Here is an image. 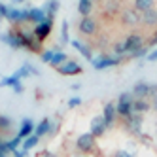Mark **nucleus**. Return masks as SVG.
<instances>
[{
    "mask_svg": "<svg viewBox=\"0 0 157 157\" xmlns=\"http://www.w3.org/2000/svg\"><path fill=\"white\" fill-rule=\"evenodd\" d=\"M0 129H10V119L0 116Z\"/></svg>",
    "mask_w": 157,
    "mask_h": 157,
    "instance_id": "nucleus-25",
    "label": "nucleus"
},
{
    "mask_svg": "<svg viewBox=\"0 0 157 157\" xmlns=\"http://www.w3.org/2000/svg\"><path fill=\"white\" fill-rule=\"evenodd\" d=\"M44 157H57V155H55V153H49V151H46V153H44Z\"/></svg>",
    "mask_w": 157,
    "mask_h": 157,
    "instance_id": "nucleus-35",
    "label": "nucleus"
},
{
    "mask_svg": "<svg viewBox=\"0 0 157 157\" xmlns=\"http://www.w3.org/2000/svg\"><path fill=\"white\" fill-rule=\"evenodd\" d=\"M106 129V123H104V117L102 116H97L91 119V134L93 136H100Z\"/></svg>",
    "mask_w": 157,
    "mask_h": 157,
    "instance_id": "nucleus-9",
    "label": "nucleus"
},
{
    "mask_svg": "<svg viewBox=\"0 0 157 157\" xmlns=\"http://www.w3.org/2000/svg\"><path fill=\"white\" fill-rule=\"evenodd\" d=\"M57 70L63 76H72V74H80L82 72V66L78 64V63H74V61H66L64 64L57 66Z\"/></svg>",
    "mask_w": 157,
    "mask_h": 157,
    "instance_id": "nucleus-5",
    "label": "nucleus"
},
{
    "mask_svg": "<svg viewBox=\"0 0 157 157\" xmlns=\"http://www.w3.org/2000/svg\"><path fill=\"white\" fill-rule=\"evenodd\" d=\"M155 4V0H134V10L136 12H148V10H151Z\"/></svg>",
    "mask_w": 157,
    "mask_h": 157,
    "instance_id": "nucleus-15",
    "label": "nucleus"
},
{
    "mask_svg": "<svg viewBox=\"0 0 157 157\" xmlns=\"http://www.w3.org/2000/svg\"><path fill=\"white\" fill-rule=\"evenodd\" d=\"M148 59H150V61H157V51L150 53V55H148Z\"/></svg>",
    "mask_w": 157,
    "mask_h": 157,
    "instance_id": "nucleus-33",
    "label": "nucleus"
},
{
    "mask_svg": "<svg viewBox=\"0 0 157 157\" xmlns=\"http://www.w3.org/2000/svg\"><path fill=\"white\" fill-rule=\"evenodd\" d=\"M13 89H15V93H23V85H21V83H17Z\"/></svg>",
    "mask_w": 157,
    "mask_h": 157,
    "instance_id": "nucleus-34",
    "label": "nucleus"
},
{
    "mask_svg": "<svg viewBox=\"0 0 157 157\" xmlns=\"http://www.w3.org/2000/svg\"><path fill=\"white\" fill-rule=\"evenodd\" d=\"M148 108H150V104L146 102V100H136V102H132V110L136 112V114H144Z\"/></svg>",
    "mask_w": 157,
    "mask_h": 157,
    "instance_id": "nucleus-19",
    "label": "nucleus"
},
{
    "mask_svg": "<svg viewBox=\"0 0 157 157\" xmlns=\"http://www.w3.org/2000/svg\"><path fill=\"white\" fill-rule=\"evenodd\" d=\"M17 83H19V80H17L15 76H10V78H4V80H0V85H2V87H4V85H13V87H15Z\"/></svg>",
    "mask_w": 157,
    "mask_h": 157,
    "instance_id": "nucleus-23",
    "label": "nucleus"
},
{
    "mask_svg": "<svg viewBox=\"0 0 157 157\" xmlns=\"http://www.w3.org/2000/svg\"><path fill=\"white\" fill-rule=\"evenodd\" d=\"M30 131H32V121H30V119H23V125H21L17 136H19V138H29Z\"/></svg>",
    "mask_w": 157,
    "mask_h": 157,
    "instance_id": "nucleus-17",
    "label": "nucleus"
},
{
    "mask_svg": "<svg viewBox=\"0 0 157 157\" xmlns=\"http://www.w3.org/2000/svg\"><path fill=\"white\" fill-rule=\"evenodd\" d=\"M51 27H53V19H48L46 23H42V25H38L36 29H34V36H36V40H44L49 32H51Z\"/></svg>",
    "mask_w": 157,
    "mask_h": 157,
    "instance_id": "nucleus-10",
    "label": "nucleus"
},
{
    "mask_svg": "<svg viewBox=\"0 0 157 157\" xmlns=\"http://www.w3.org/2000/svg\"><path fill=\"white\" fill-rule=\"evenodd\" d=\"M78 148H80L83 153H89V151H93V148H95V136L91 132H85V134H82L80 138H78Z\"/></svg>",
    "mask_w": 157,
    "mask_h": 157,
    "instance_id": "nucleus-4",
    "label": "nucleus"
},
{
    "mask_svg": "<svg viewBox=\"0 0 157 157\" xmlns=\"http://www.w3.org/2000/svg\"><path fill=\"white\" fill-rule=\"evenodd\" d=\"M12 2H15V4H19V2H25V0H12Z\"/></svg>",
    "mask_w": 157,
    "mask_h": 157,
    "instance_id": "nucleus-36",
    "label": "nucleus"
},
{
    "mask_svg": "<svg viewBox=\"0 0 157 157\" xmlns=\"http://www.w3.org/2000/svg\"><path fill=\"white\" fill-rule=\"evenodd\" d=\"M49 127H51V123H49V119L46 117V119H42L40 123H38V127H36V131H34V134L40 138V136H44L46 132H49Z\"/></svg>",
    "mask_w": 157,
    "mask_h": 157,
    "instance_id": "nucleus-16",
    "label": "nucleus"
},
{
    "mask_svg": "<svg viewBox=\"0 0 157 157\" xmlns=\"http://www.w3.org/2000/svg\"><path fill=\"white\" fill-rule=\"evenodd\" d=\"M114 53H117V55L125 53V46H123V42H121V44H116V46H114Z\"/></svg>",
    "mask_w": 157,
    "mask_h": 157,
    "instance_id": "nucleus-27",
    "label": "nucleus"
},
{
    "mask_svg": "<svg viewBox=\"0 0 157 157\" xmlns=\"http://www.w3.org/2000/svg\"><path fill=\"white\" fill-rule=\"evenodd\" d=\"M80 32H83V34H87V36L95 34L97 32V21L91 19V17H83L80 21Z\"/></svg>",
    "mask_w": 157,
    "mask_h": 157,
    "instance_id": "nucleus-6",
    "label": "nucleus"
},
{
    "mask_svg": "<svg viewBox=\"0 0 157 157\" xmlns=\"http://www.w3.org/2000/svg\"><path fill=\"white\" fill-rule=\"evenodd\" d=\"M131 95H132V93H121L119 102H117V106H116V110L119 112L121 116H125V117H129V116H131V110H132V100H131Z\"/></svg>",
    "mask_w": 157,
    "mask_h": 157,
    "instance_id": "nucleus-2",
    "label": "nucleus"
},
{
    "mask_svg": "<svg viewBox=\"0 0 157 157\" xmlns=\"http://www.w3.org/2000/svg\"><path fill=\"white\" fill-rule=\"evenodd\" d=\"M142 42H144V38L140 36V34H131V36H127V40L123 42V46H125V53H136V51H140L142 49Z\"/></svg>",
    "mask_w": 157,
    "mask_h": 157,
    "instance_id": "nucleus-1",
    "label": "nucleus"
},
{
    "mask_svg": "<svg viewBox=\"0 0 157 157\" xmlns=\"http://www.w3.org/2000/svg\"><path fill=\"white\" fill-rule=\"evenodd\" d=\"M153 44H157V34H155V38H153Z\"/></svg>",
    "mask_w": 157,
    "mask_h": 157,
    "instance_id": "nucleus-37",
    "label": "nucleus"
},
{
    "mask_svg": "<svg viewBox=\"0 0 157 157\" xmlns=\"http://www.w3.org/2000/svg\"><path fill=\"white\" fill-rule=\"evenodd\" d=\"M53 55H55V51H46V53H42V61H44V63H49Z\"/></svg>",
    "mask_w": 157,
    "mask_h": 157,
    "instance_id": "nucleus-26",
    "label": "nucleus"
},
{
    "mask_svg": "<svg viewBox=\"0 0 157 157\" xmlns=\"http://www.w3.org/2000/svg\"><path fill=\"white\" fill-rule=\"evenodd\" d=\"M57 10H59V2H57V0H49V2H48V12L51 13V17H53V13L57 12Z\"/></svg>",
    "mask_w": 157,
    "mask_h": 157,
    "instance_id": "nucleus-24",
    "label": "nucleus"
},
{
    "mask_svg": "<svg viewBox=\"0 0 157 157\" xmlns=\"http://www.w3.org/2000/svg\"><path fill=\"white\" fill-rule=\"evenodd\" d=\"M78 104H82V98H78V97L70 98V102H68V106H70V108H74V106H78Z\"/></svg>",
    "mask_w": 157,
    "mask_h": 157,
    "instance_id": "nucleus-29",
    "label": "nucleus"
},
{
    "mask_svg": "<svg viewBox=\"0 0 157 157\" xmlns=\"http://www.w3.org/2000/svg\"><path fill=\"white\" fill-rule=\"evenodd\" d=\"M38 140H40V138L36 136V134H30V136L23 142V150H25V151H29L30 148H34V146L38 144Z\"/></svg>",
    "mask_w": 157,
    "mask_h": 157,
    "instance_id": "nucleus-20",
    "label": "nucleus"
},
{
    "mask_svg": "<svg viewBox=\"0 0 157 157\" xmlns=\"http://www.w3.org/2000/svg\"><path fill=\"white\" fill-rule=\"evenodd\" d=\"M48 17H51V15H46V10H42V8L29 10V21H34V23H38V25L46 23Z\"/></svg>",
    "mask_w": 157,
    "mask_h": 157,
    "instance_id": "nucleus-8",
    "label": "nucleus"
},
{
    "mask_svg": "<svg viewBox=\"0 0 157 157\" xmlns=\"http://www.w3.org/2000/svg\"><path fill=\"white\" fill-rule=\"evenodd\" d=\"M8 12H10V8H6L4 4H0V17H6Z\"/></svg>",
    "mask_w": 157,
    "mask_h": 157,
    "instance_id": "nucleus-30",
    "label": "nucleus"
},
{
    "mask_svg": "<svg viewBox=\"0 0 157 157\" xmlns=\"http://www.w3.org/2000/svg\"><path fill=\"white\" fill-rule=\"evenodd\" d=\"M63 40H64V42L68 40V23H66V21L63 23Z\"/></svg>",
    "mask_w": 157,
    "mask_h": 157,
    "instance_id": "nucleus-28",
    "label": "nucleus"
},
{
    "mask_svg": "<svg viewBox=\"0 0 157 157\" xmlns=\"http://www.w3.org/2000/svg\"><path fill=\"white\" fill-rule=\"evenodd\" d=\"M140 23L144 27H155L157 25V10L151 8V10H148V12H144L140 15Z\"/></svg>",
    "mask_w": 157,
    "mask_h": 157,
    "instance_id": "nucleus-7",
    "label": "nucleus"
},
{
    "mask_svg": "<svg viewBox=\"0 0 157 157\" xmlns=\"http://www.w3.org/2000/svg\"><path fill=\"white\" fill-rule=\"evenodd\" d=\"M6 19L13 21V23H23V21H29V12H23V10H10Z\"/></svg>",
    "mask_w": 157,
    "mask_h": 157,
    "instance_id": "nucleus-12",
    "label": "nucleus"
},
{
    "mask_svg": "<svg viewBox=\"0 0 157 157\" xmlns=\"http://www.w3.org/2000/svg\"><path fill=\"white\" fill-rule=\"evenodd\" d=\"M132 93L136 97H148V95H157V85H150L146 82H138L132 87Z\"/></svg>",
    "mask_w": 157,
    "mask_h": 157,
    "instance_id": "nucleus-3",
    "label": "nucleus"
},
{
    "mask_svg": "<svg viewBox=\"0 0 157 157\" xmlns=\"http://www.w3.org/2000/svg\"><path fill=\"white\" fill-rule=\"evenodd\" d=\"M116 157H132V153H127V151H117Z\"/></svg>",
    "mask_w": 157,
    "mask_h": 157,
    "instance_id": "nucleus-32",
    "label": "nucleus"
},
{
    "mask_svg": "<svg viewBox=\"0 0 157 157\" xmlns=\"http://www.w3.org/2000/svg\"><path fill=\"white\" fill-rule=\"evenodd\" d=\"M13 157H27L25 150H13Z\"/></svg>",
    "mask_w": 157,
    "mask_h": 157,
    "instance_id": "nucleus-31",
    "label": "nucleus"
},
{
    "mask_svg": "<svg viewBox=\"0 0 157 157\" xmlns=\"http://www.w3.org/2000/svg\"><path fill=\"white\" fill-rule=\"evenodd\" d=\"M0 157H6V155H0Z\"/></svg>",
    "mask_w": 157,
    "mask_h": 157,
    "instance_id": "nucleus-39",
    "label": "nucleus"
},
{
    "mask_svg": "<svg viewBox=\"0 0 157 157\" xmlns=\"http://www.w3.org/2000/svg\"><path fill=\"white\" fill-rule=\"evenodd\" d=\"M116 112H117V110H116V104H114V102H108V104L104 106V116H102V117H104L106 127L114 123V116H116Z\"/></svg>",
    "mask_w": 157,
    "mask_h": 157,
    "instance_id": "nucleus-14",
    "label": "nucleus"
},
{
    "mask_svg": "<svg viewBox=\"0 0 157 157\" xmlns=\"http://www.w3.org/2000/svg\"><path fill=\"white\" fill-rule=\"evenodd\" d=\"M66 61V55L64 53H59V51H55V55H53V57H51V64L53 66H61V63H64Z\"/></svg>",
    "mask_w": 157,
    "mask_h": 157,
    "instance_id": "nucleus-21",
    "label": "nucleus"
},
{
    "mask_svg": "<svg viewBox=\"0 0 157 157\" xmlns=\"http://www.w3.org/2000/svg\"><path fill=\"white\" fill-rule=\"evenodd\" d=\"M121 61V57H104V59H95L93 61V66L97 70H102V68H108V66H114Z\"/></svg>",
    "mask_w": 157,
    "mask_h": 157,
    "instance_id": "nucleus-11",
    "label": "nucleus"
},
{
    "mask_svg": "<svg viewBox=\"0 0 157 157\" xmlns=\"http://www.w3.org/2000/svg\"><path fill=\"white\" fill-rule=\"evenodd\" d=\"M123 23L129 25V27H134L140 23V15L136 13V10H125L123 12Z\"/></svg>",
    "mask_w": 157,
    "mask_h": 157,
    "instance_id": "nucleus-13",
    "label": "nucleus"
},
{
    "mask_svg": "<svg viewBox=\"0 0 157 157\" xmlns=\"http://www.w3.org/2000/svg\"><path fill=\"white\" fill-rule=\"evenodd\" d=\"M72 46H74V48H76L78 51H80V53H83L87 59H91V51L87 49V46H83V44H80L78 40H74V42H72Z\"/></svg>",
    "mask_w": 157,
    "mask_h": 157,
    "instance_id": "nucleus-22",
    "label": "nucleus"
},
{
    "mask_svg": "<svg viewBox=\"0 0 157 157\" xmlns=\"http://www.w3.org/2000/svg\"><path fill=\"white\" fill-rule=\"evenodd\" d=\"M155 106H157V100H155Z\"/></svg>",
    "mask_w": 157,
    "mask_h": 157,
    "instance_id": "nucleus-38",
    "label": "nucleus"
},
{
    "mask_svg": "<svg viewBox=\"0 0 157 157\" xmlns=\"http://www.w3.org/2000/svg\"><path fill=\"white\" fill-rule=\"evenodd\" d=\"M91 8H93L91 0H82V2H80V13H82L83 17H89V13H91Z\"/></svg>",
    "mask_w": 157,
    "mask_h": 157,
    "instance_id": "nucleus-18",
    "label": "nucleus"
},
{
    "mask_svg": "<svg viewBox=\"0 0 157 157\" xmlns=\"http://www.w3.org/2000/svg\"><path fill=\"white\" fill-rule=\"evenodd\" d=\"M80 2H82V0H80Z\"/></svg>",
    "mask_w": 157,
    "mask_h": 157,
    "instance_id": "nucleus-40",
    "label": "nucleus"
}]
</instances>
